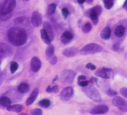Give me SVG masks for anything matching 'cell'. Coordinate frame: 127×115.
Instances as JSON below:
<instances>
[{"mask_svg":"<svg viewBox=\"0 0 127 115\" xmlns=\"http://www.w3.org/2000/svg\"><path fill=\"white\" fill-rule=\"evenodd\" d=\"M9 41L15 46H21L24 44L28 39V34L26 30L19 27L10 28L7 33Z\"/></svg>","mask_w":127,"mask_h":115,"instance_id":"cell-1","label":"cell"},{"mask_svg":"<svg viewBox=\"0 0 127 115\" xmlns=\"http://www.w3.org/2000/svg\"><path fill=\"white\" fill-rule=\"evenodd\" d=\"M16 6V0H4V3L1 8L0 14L2 16L3 20H5L4 17L10 18L12 15V12Z\"/></svg>","mask_w":127,"mask_h":115,"instance_id":"cell-2","label":"cell"},{"mask_svg":"<svg viewBox=\"0 0 127 115\" xmlns=\"http://www.w3.org/2000/svg\"><path fill=\"white\" fill-rule=\"evenodd\" d=\"M102 47L99 44L95 43H91L86 45L80 50V54L83 55H92V54L100 53L102 51Z\"/></svg>","mask_w":127,"mask_h":115,"instance_id":"cell-3","label":"cell"},{"mask_svg":"<svg viewBox=\"0 0 127 115\" xmlns=\"http://www.w3.org/2000/svg\"><path fill=\"white\" fill-rule=\"evenodd\" d=\"M83 91L86 95L93 101L96 102L101 101V96L96 88L94 87H85Z\"/></svg>","mask_w":127,"mask_h":115,"instance_id":"cell-4","label":"cell"},{"mask_svg":"<svg viewBox=\"0 0 127 115\" xmlns=\"http://www.w3.org/2000/svg\"><path fill=\"white\" fill-rule=\"evenodd\" d=\"M75 73L70 70H65L61 75V80L64 83H71L74 80Z\"/></svg>","mask_w":127,"mask_h":115,"instance_id":"cell-5","label":"cell"},{"mask_svg":"<svg viewBox=\"0 0 127 115\" xmlns=\"http://www.w3.org/2000/svg\"><path fill=\"white\" fill-rule=\"evenodd\" d=\"M113 105L118 108L120 111L127 112V101L121 97H115L112 101Z\"/></svg>","mask_w":127,"mask_h":115,"instance_id":"cell-6","label":"cell"},{"mask_svg":"<svg viewBox=\"0 0 127 115\" xmlns=\"http://www.w3.org/2000/svg\"><path fill=\"white\" fill-rule=\"evenodd\" d=\"M113 75H114V72L113 70L105 67L100 68L95 72L96 76L103 78H111L113 77Z\"/></svg>","mask_w":127,"mask_h":115,"instance_id":"cell-7","label":"cell"},{"mask_svg":"<svg viewBox=\"0 0 127 115\" xmlns=\"http://www.w3.org/2000/svg\"><path fill=\"white\" fill-rule=\"evenodd\" d=\"M13 49L8 44L0 42V58L9 57L13 54Z\"/></svg>","mask_w":127,"mask_h":115,"instance_id":"cell-8","label":"cell"},{"mask_svg":"<svg viewBox=\"0 0 127 115\" xmlns=\"http://www.w3.org/2000/svg\"><path fill=\"white\" fill-rule=\"evenodd\" d=\"M74 94V91L71 87H67L64 88L61 92L60 97L63 101H68L72 97Z\"/></svg>","mask_w":127,"mask_h":115,"instance_id":"cell-9","label":"cell"},{"mask_svg":"<svg viewBox=\"0 0 127 115\" xmlns=\"http://www.w3.org/2000/svg\"><path fill=\"white\" fill-rule=\"evenodd\" d=\"M109 111V107L106 105H98L94 107L90 111L92 115H104Z\"/></svg>","mask_w":127,"mask_h":115,"instance_id":"cell-10","label":"cell"},{"mask_svg":"<svg viewBox=\"0 0 127 115\" xmlns=\"http://www.w3.org/2000/svg\"><path fill=\"white\" fill-rule=\"evenodd\" d=\"M42 21L43 18L41 15L38 12H34L31 16V23L32 25L36 27H38L41 25Z\"/></svg>","mask_w":127,"mask_h":115,"instance_id":"cell-11","label":"cell"},{"mask_svg":"<svg viewBox=\"0 0 127 115\" xmlns=\"http://www.w3.org/2000/svg\"><path fill=\"white\" fill-rule=\"evenodd\" d=\"M41 67V62L38 57H33L31 60V69L34 73L38 72Z\"/></svg>","mask_w":127,"mask_h":115,"instance_id":"cell-12","label":"cell"},{"mask_svg":"<svg viewBox=\"0 0 127 115\" xmlns=\"http://www.w3.org/2000/svg\"><path fill=\"white\" fill-rule=\"evenodd\" d=\"M39 89L38 88H36L33 90V91L32 92V93L31 94V95L29 96V97L27 99L26 101V104L27 106H30L32 104H33L34 102L35 101V100L36 99V98L38 97V94H39Z\"/></svg>","mask_w":127,"mask_h":115,"instance_id":"cell-13","label":"cell"},{"mask_svg":"<svg viewBox=\"0 0 127 115\" xmlns=\"http://www.w3.org/2000/svg\"><path fill=\"white\" fill-rule=\"evenodd\" d=\"M78 49L75 47H70L65 49L62 51V54L64 56L67 58H71L74 56L78 54Z\"/></svg>","mask_w":127,"mask_h":115,"instance_id":"cell-14","label":"cell"},{"mask_svg":"<svg viewBox=\"0 0 127 115\" xmlns=\"http://www.w3.org/2000/svg\"><path fill=\"white\" fill-rule=\"evenodd\" d=\"M43 27L45 30L48 34V36L50 38L51 40H53L54 39V31H53V29L52 27V25L50 23L48 22H45L43 23Z\"/></svg>","mask_w":127,"mask_h":115,"instance_id":"cell-15","label":"cell"},{"mask_svg":"<svg viewBox=\"0 0 127 115\" xmlns=\"http://www.w3.org/2000/svg\"><path fill=\"white\" fill-rule=\"evenodd\" d=\"M72 38H73V36L72 34L70 32L65 31L61 36V40L63 44H67L72 40Z\"/></svg>","mask_w":127,"mask_h":115,"instance_id":"cell-16","label":"cell"},{"mask_svg":"<svg viewBox=\"0 0 127 115\" xmlns=\"http://www.w3.org/2000/svg\"><path fill=\"white\" fill-rule=\"evenodd\" d=\"M29 89H30V87H29V84L26 83V82L21 83L17 87V90L21 94L28 93L29 91Z\"/></svg>","mask_w":127,"mask_h":115,"instance_id":"cell-17","label":"cell"},{"mask_svg":"<svg viewBox=\"0 0 127 115\" xmlns=\"http://www.w3.org/2000/svg\"><path fill=\"white\" fill-rule=\"evenodd\" d=\"M24 107L21 104H13V105H10L6 108L8 111H12V112L15 113H20L22 111Z\"/></svg>","mask_w":127,"mask_h":115,"instance_id":"cell-18","label":"cell"},{"mask_svg":"<svg viewBox=\"0 0 127 115\" xmlns=\"http://www.w3.org/2000/svg\"><path fill=\"white\" fill-rule=\"evenodd\" d=\"M111 35V30L109 27L104 28L100 32V37L104 40H107L110 38Z\"/></svg>","mask_w":127,"mask_h":115,"instance_id":"cell-19","label":"cell"},{"mask_svg":"<svg viewBox=\"0 0 127 115\" xmlns=\"http://www.w3.org/2000/svg\"><path fill=\"white\" fill-rule=\"evenodd\" d=\"M40 34H41V39L43 40V42H45V44L48 45H50L51 44V40L50 38L48 36V34L46 33V32L45 30V29H41L40 31Z\"/></svg>","mask_w":127,"mask_h":115,"instance_id":"cell-20","label":"cell"},{"mask_svg":"<svg viewBox=\"0 0 127 115\" xmlns=\"http://www.w3.org/2000/svg\"><path fill=\"white\" fill-rule=\"evenodd\" d=\"M11 104H12V101L9 97L6 96H3L0 97V105L7 108Z\"/></svg>","mask_w":127,"mask_h":115,"instance_id":"cell-21","label":"cell"},{"mask_svg":"<svg viewBox=\"0 0 127 115\" xmlns=\"http://www.w3.org/2000/svg\"><path fill=\"white\" fill-rule=\"evenodd\" d=\"M125 29L124 26L118 25L114 30V34L118 38H121L125 34Z\"/></svg>","mask_w":127,"mask_h":115,"instance_id":"cell-22","label":"cell"},{"mask_svg":"<svg viewBox=\"0 0 127 115\" xmlns=\"http://www.w3.org/2000/svg\"><path fill=\"white\" fill-rule=\"evenodd\" d=\"M54 47L52 45H49V46L46 49V57L48 59L54 56Z\"/></svg>","mask_w":127,"mask_h":115,"instance_id":"cell-23","label":"cell"},{"mask_svg":"<svg viewBox=\"0 0 127 115\" xmlns=\"http://www.w3.org/2000/svg\"><path fill=\"white\" fill-rule=\"evenodd\" d=\"M56 4H54V3H52V4H50L49 6H48L47 12H46L48 15L50 16V15H52L54 14L55 13V10H56Z\"/></svg>","mask_w":127,"mask_h":115,"instance_id":"cell-24","label":"cell"},{"mask_svg":"<svg viewBox=\"0 0 127 115\" xmlns=\"http://www.w3.org/2000/svg\"><path fill=\"white\" fill-rule=\"evenodd\" d=\"M51 102L49 99H43L41 101H40L39 102V105L41 107L44 108H47L50 106Z\"/></svg>","mask_w":127,"mask_h":115,"instance_id":"cell-25","label":"cell"},{"mask_svg":"<svg viewBox=\"0 0 127 115\" xmlns=\"http://www.w3.org/2000/svg\"><path fill=\"white\" fill-rule=\"evenodd\" d=\"M90 17L92 20L93 22H94V25H96L98 23V15L95 13V12H93V11H92L91 10V12H90Z\"/></svg>","mask_w":127,"mask_h":115,"instance_id":"cell-26","label":"cell"},{"mask_svg":"<svg viewBox=\"0 0 127 115\" xmlns=\"http://www.w3.org/2000/svg\"><path fill=\"white\" fill-rule=\"evenodd\" d=\"M18 68H19V65H18L17 62H11V64H10V72H11L12 74H14L15 72L18 70Z\"/></svg>","mask_w":127,"mask_h":115,"instance_id":"cell-27","label":"cell"},{"mask_svg":"<svg viewBox=\"0 0 127 115\" xmlns=\"http://www.w3.org/2000/svg\"><path fill=\"white\" fill-rule=\"evenodd\" d=\"M104 4L105 8L107 10H110V9L112 8V7L114 5L113 0H104Z\"/></svg>","mask_w":127,"mask_h":115,"instance_id":"cell-28","label":"cell"},{"mask_svg":"<svg viewBox=\"0 0 127 115\" xmlns=\"http://www.w3.org/2000/svg\"><path fill=\"white\" fill-rule=\"evenodd\" d=\"M46 91L47 92H54V93H57L59 92V88H58L57 85H54V87H51L50 85L48 86V87L46 88Z\"/></svg>","mask_w":127,"mask_h":115,"instance_id":"cell-29","label":"cell"},{"mask_svg":"<svg viewBox=\"0 0 127 115\" xmlns=\"http://www.w3.org/2000/svg\"><path fill=\"white\" fill-rule=\"evenodd\" d=\"M92 26L91 23L90 22H87L83 27L82 30L85 33H88L92 30Z\"/></svg>","mask_w":127,"mask_h":115,"instance_id":"cell-30","label":"cell"},{"mask_svg":"<svg viewBox=\"0 0 127 115\" xmlns=\"http://www.w3.org/2000/svg\"><path fill=\"white\" fill-rule=\"evenodd\" d=\"M31 115H43V111L41 109L36 108L32 110L31 112Z\"/></svg>","mask_w":127,"mask_h":115,"instance_id":"cell-31","label":"cell"},{"mask_svg":"<svg viewBox=\"0 0 127 115\" xmlns=\"http://www.w3.org/2000/svg\"><path fill=\"white\" fill-rule=\"evenodd\" d=\"M24 21V17H19L15 19V24L17 25H21L23 23Z\"/></svg>","mask_w":127,"mask_h":115,"instance_id":"cell-32","label":"cell"},{"mask_svg":"<svg viewBox=\"0 0 127 115\" xmlns=\"http://www.w3.org/2000/svg\"><path fill=\"white\" fill-rule=\"evenodd\" d=\"M91 10L92 11H93V12H95V13L98 15H98H99L102 12V7L100 6H95V7L93 8Z\"/></svg>","mask_w":127,"mask_h":115,"instance_id":"cell-33","label":"cell"},{"mask_svg":"<svg viewBox=\"0 0 127 115\" xmlns=\"http://www.w3.org/2000/svg\"><path fill=\"white\" fill-rule=\"evenodd\" d=\"M106 94H107L108 96H116L118 94V92L116 91H114V90L109 89L107 91Z\"/></svg>","mask_w":127,"mask_h":115,"instance_id":"cell-34","label":"cell"},{"mask_svg":"<svg viewBox=\"0 0 127 115\" xmlns=\"http://www.w3.org/2000/svg\"><path fill=\"white\" fill-rule=\"evenodd\" d=\"M48 60L49 61L51 65H54L57 63V58L56 57L55 55H54V56H52V58H50L49 59H48Z\"/></svg>","mask_w":127,"mask_h":115,"instance_id":"cell-35","label":"cell"},{"mask_svg":"<svg viewBox=\"0 0 127 115\" xmlns=\"http://www.w3.org/2000/svg\"><path fill=\"white\" fill-rule=\"evenodd\" d=\"M88 83H89V81L86 80L81 81V82H78V85L80 87H85L88 86Z\"/></svg>","mask_w":127,"mask_h":115,"instance_id":"cell-36","label":"cell"},{"mask_svg":"<svg viewBox=\"0 0 127 115\" xmlns=\"http://www.w3.org/2000/svg\"><path fill=\"white\" fill-rule=\"evenodd\" d=\"M86 68H87V69L90 70H95L96 69V66L94 65V64H92V63H88V64L86 65Z\"/></svg>","mask_w":127,"mask_h":115,"instance_id":"cell-37","label":"cell"},{"mask_svg":"<svg viewBox=\"0 0 127 115\" xmlns=\"http://www.w3.org/2000/svg\"><path fill=\"white\" fill-rule=\"evenodd\" d=\"M62 15H63L64 17V19H67V17H68V15H69V10H67V8H63L62 10Z\"/></svg>","mask_w":127,"mask_h":115,"instance_id":"cell-38","label":"cell"},{"mask_svg":"<svg viewBox=\"0 0 127 115\" xmlns=\"http://www.w3.org/2000/svg\"><path fill=\"white\" fill-rule=\"evenodd\" d=\"M120 93L121 94V95L127 98V87L121 88L120 89Z\"/></svg>","mask_w":127,"mask_h":115,"instance_id":"cell-39","label":"cell"},{"mask_svg":"<svg viewBox=\"0 0 127 115\" xmlns=\"http://www.w3.org/2000/svg\"><path fill=\"white\" fill-rule=\"evenodd\" d=\"M86 80H87V77L85 76H84V75H79L78 78V82H81V81Z\"/></svg>","mask_w":127,"mask_h":115,"instance_id":"cell-40","label":"cell"},{"mask_svg":"<svg viewBox=\"0 0 127 115\" xmlns=\"http://www.w3.org/2000/svg\"><path fill=\"white\" fill-rule=\"evenodd\" d=\"M119 49H120V45H119L118 44H116L113 45V50L115 51H118L119 50Z\"/></svg>","mask_w":127,"mask_h":115,"instance_id":"cell-41","label":"cell"},{"mask_svg":"<svg viewBox=\"0 0 127 115\" xmlns=\"http://www.w3.org/2000/svg\"><path fill=\"white\" fill-rule=\"evenodd\" d=\"M86 0H77L78 3H79V4H83L85 2Z\"/></svg>","mask_w":127,"mask_h":115,"instance_id":"cell-42","label":"cell"},{"mask_svg":"<svg viewBox=\"0 0 127 115\" xmlns=\"http://www.w3.org/2000/svg\"><path fill=\"white\" fill-rule=\"evenodd\" d=\"M123 7L125 9V10L127 11V0H126L125 2V3H124V4H123Z\"/></svg>","mask_w":127,"mask_h":115,"instance_id":"cell-43","label":"cell"},{"mask_svg":"<svg viewBox=\"0 0 127 115\" xmlns=\"http://www.w3.org/2000/svg\"><path fill=\"white\" fill-rule=\"evenodd\" d=\"M87 1L88 4H92V3L93 2V0H87Z\"/></svg>","mask_w":127,"mask_h":115,"instance_id":"cell-44","label":"cell"},{"mask_svg":"<svg viewBox=\"0 0 127 115\" xmlns=\"http://www.w3.org/2000/svg\"><path fill=\"white\" fill-rule=\"evenodd\" d=\"M22 1H24L26 2V1H29V0H22Z\"/></svg>","mask_w":127,"mask_h":115,"instance_id":"cell-45","label":"cell"},{"mask_svg":"<svg viewBox=\"0 0 127 115\" xmlns=\"http://www.w3.org/2000/svg\"><path fill=\"white\" fill-rule=\"evenodd\" d=\"M0 64H1V58H0Z\"/></svg>","mask_w":127,"mask_h":115,"instance_id":"cell-46","label":"cell"}]
</instances>
